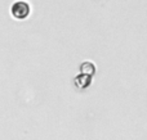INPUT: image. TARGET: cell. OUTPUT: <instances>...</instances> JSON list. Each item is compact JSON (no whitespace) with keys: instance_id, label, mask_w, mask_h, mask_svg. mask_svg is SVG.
Here are the masks:
<instances>
[{"instance_id":"7a4b0ae2","label":"cell","mask_w":147,"mask_h":140,"mask_svg":"<svg viewBox=\"0 0 147 140\" xmlns=\"http://www.w3.org/2000/svg\"><path fill=\"white\" fill-rule=\"evenodd\" d=\"M80 72L81 73L89 75V76H93L94 72H96V67H94V64L90 63V62H84L80 66Z\"/></svg>"},{"instance_id":"6da1fadb","label":"cell","mask_w":147,"mask_h":140,"mask_svg":"<svg viewBox=\"0 0 147 140\" xmlns=\"http://www.w3.org/2000/svg\"><path fill=\"white\" fill-rule=\"evenodd\" d=\"M31 12V7L27 1L25 0H17L12 4V8H10V13H12L13 18L18 21H23L30 15Z\"/></svg>"}]
</instances>
